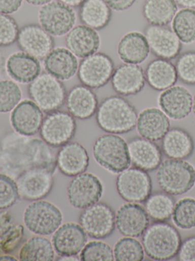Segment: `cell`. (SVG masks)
<instances>
[{"instance_id": "1", "label": "cell", "mask_w": 195, "mask_h": 261, "mask_svg": "<svg viewBox=\"0 0 195 261\" xmlns=\"http://www.w3.org/2000/svg\"><path fill=\"white\" fill-rule=\"evenodd\" d=\"M41 167L55 172L56 155L42 139L11 132L0 141V169L16 179L23 172Z\"/></svg>"}, {"instance_id": "2", "label": "cell", "mask_w": 195, "mask_h": 261, "mask_svg": "<svg viewBox=\"0 0 195 261\" xmlns=\"http://www.w3.org/2000/svg\"><path fill=\"white\" fill-rule=\"evenodd\" d=\"M136 108L121 96L106 97L99 105L96 112V121L99 127L113 134L131 132L137 126Z\"/></svg>"}, {"instance_id": "3", "label": "cell", "mask_w": 195, "mask_h": 261, "mask_svg": "<svg viewBox=\"0 0 195 261\" xmlns=\"http://www.w3.org/2000/svg\"><path fill=\"white\" fill-rule=\"evenodd\" d=\"M181 244L179 232L166 221L155 222L149 225L142 238L145 253L155 260H169L175 257Z\"/></svg>"}, {"instance_id": "4", "label": "cell", "mask_w": 195, "mask_h": 261, "mask_svg": "<svg viewBox=\"0 0 195 261\" xmlns=\"http://www.w3.org/2000/svg\"><path fill=\"white\" fill-rule=\"evenodd\" d=\"M157 169L158 185L169 195H183L195 186V168L184 160H165Z\"/></svg>"}, {"instance_id": "5", "label": "cell", "mask_w": 195, "mask_h": 261, "mask_svg": "<svg viewBox=\"0 0 195 261\" xmlns=\"http://www.w3.org/2000/svg\"><path fill=\"white\" fill-rule=\"evenodd\" d=\"M93 156L102 167L119 174L131 166L127 143L117 134H108L94 142Z\"/></svg>"}, {"instance_id": "6", "label": "cell", "mask_w": 195, "mask_h": 261, "mask_svg": "<svg viewBox=\"0 0 195 261\" xmlns=\"http://www.w3.org/2000/svg\"><path fill=\"white\" fill-rule=\"evenodd\" d=\"M28 94L43 112L49 114L63 106L67 92L60 80L49 73H43L30 82Z\"/></svg>"}, {"instance_id": "7", "label": "cell", "mask_w": 195, "mask_h": 261, "mask_svg": "<svg viewBox=\"0 0 195 261\" xmlns=\"http://www.w3.org/2000/svg\"><path fill=\"white\" fill-rule=\"evenodd\" d=\"M23 220L32 233L45 236L54 233L61 225L62 214L53 203L38 200L26 207Z\"/></svg>"}, {"instance_id": "8", "label": "cell", "mask_w": 195, "mask_h": 261, "mask_svg": "<svg viewBox=\"0 0 195 261\" xmlns=\"http://www.w3.org/2000/svg\"><path fill=\"white\" fill-rule=\"evenodd\" d=\"M76 120L66 111L49 113L43 120L40 129L41 139L51 147H61L70 143L76 132Z\"/></svg>"}, {"instance_id": "9", "label": "cell", "mask_w": 195, "mask_h": 261, "mask_svg": "<svg viewBox=\"0 0 195 261\" xmlns=\"http://www.w3.org/2000/svg\"><path fill=\"white\" fill-rule=\"evenodd\" d=\"M115 216L111 206L97 202L82 210L79 215V224L90 238L105 239L115 230Z\"/></svg>"}, {"instance_id": "10", "label": "cell", "mask_w": 195, "mask_h": 261, "mask_svg": "<svg viewBox=\"0 0 195 261\" xmlns=\"http://www.w3.org/2000/svg\"><path fill=\"white\" fill-rule=\"evenodd\" d=\"M38 20L40 25L49 34L62 37L74 28L76 16L72 7L59 1H51L41 7Z\"/></svg>"}, {"instance_id": "11", "label": "cell", "mask_w": 195, "mask_h": 261, "mask_svg": "<svg viewBox=\"0 0 195 261\" xmlns=\"http://www.w3.org/2000/svg\"><path fill=\"white\" fill-rule=\"evenodd\" d=\"M119 195L127 202H145L152 194V183L146 171L128 168L119 173L116 180Z\"/></svg>"}, {"instance_id": "12", "label": "cell", "mask_w": 195, "mask_h": 261, "mask_svg": "<svg viewBox=\"0 0 195 261\" xmlns=\"http://www.w3.org/2000/svg\"><path fill=\"white\" fill-rule=\"evenodd\" d=\"M104 187L99 177L89 172L74 176L67 187V197L75 208L83 209L99 202L103 195Z\"/></svg>"}, {"instance_id": "13", "label": "cell", "mask_w": 195, "mask_h": 261, "mask_svg": "<svg viewBox=\"0 0 195 261\" xmlns=\"http://www.w3.org/2000/svg\"><path fill=\"white\" fill-rule=\"evenodd\" d=\"M114 63L108 55L96 53L85 58L78 68V77L82 85L91 89L106 85L114 74Z\"/></svg>"}, {"instance_id": "14", "label": "cell", "mask_w": 195, "mask_h": 261, "mask_svg": "<svg viewBox=\"0 0 195 261\" xmlns=\"http://www.w3.org/2000/svg\"><path fill=\"white\" fill-rule=\"evenodd\" d=\"M54 173L50 169L41 167L23 172L15 179L19 198L28 201L46 198L53 189Z\"/></svg>"}, {"instance_id": "15", "label": "cell", "mask_w": 195, "mask_h": 261, "mask_svg": "<svg viewBox=\"0 0 195 261\" xmlns=\"http://www.w3.org/2000/svg\"><path fill=\"white\" fill-rule=\"evenodd\" d=\"M17 44L21 51L44 59L54 48V39L40 25L28 24L19 29Z\"/></svg>"}, {"instance_id": "16", "label": "cell", "mask_w": 195, "mask_h": 261, "mask_svg": "<svg viewBox=\"0 0 195 261\" xmlns=\"http://www.w3.org/2000/svg\"><path fill=\"white\" fill-rule=\"evenodd\" d=\"M150 51L158 59L172 60L178 57L182 43L173 30L167 27L149 25L145 29Z\"/></svg>"}, {"instance_id": "17", "label": "cell", "mask_w": 195, "mask_h": 261, "mask_svg": "<svg viewBox=\"0 0 195 261\" xmlns=\"http://www.w3.org/2000/svg\"><path fill=\"white\" fill-rule=\"evenodd\" d=\"M149 216L144 207L129 202L119 207L116 213V227L123 236L138 238L149 226Z\"/></svg>"}, {"instance_id": "18", "label": "cell", "mask_w": 195, "mask_h": 261, "mask_svg": "<svg viewBox=\"0 0 195 261\" xmlns=\"http://www.w3.org/2000/svg\"><path fill=\"white\" fill-rule=\"evenodd\" d=\"M158 105L169 119L183 120L192 112L193 96L187 88L174 85L161 93Z\"/></svg>"}, {"instance_id": "19", "label": "cell", "mask_w": 195, "mask_h": 261, "mask_svg": "<svg viewBox=\"0 0 195 261\" xmlns=\"http://www.w3.org/2000/svg\"><path fill=\"white\" fill-rule=\"evenodd\" d=\"M87 236L80 224L66 223L53 233V248L59 256H76L86 244Z\"/></svg>"}, {"instance_id": "20", "label": "cell", "mask_w": 195, "mask_h": 261, "mask_svg": "<svg viewBox=\"0 0 195 261\" xmlns=\"http://www.w3.org/2000/svg\"><path fill=\"white\" fill-rule=\"evenodd\" d=\"M44 114L33 100L20 102L11 114V125L15 132L32 137L40 132Z\"/></svg>"}, {"instance_id": "21", "label": "cell", "mask_w": 195, "mask_h": 261, "mask_svg": "<svg viewBox=\"0 0 195 261\" xmlns=\"http://www.w3.org/2000/svg\"><path fill=\"white\" fill-rule=\"evenodd\" d=\"M129 159L134 167L149 172L158 169L161 164V149L153 141L143 137L131 139L127 143Z\"/></svg>"}, {"instance_id": "22", "label": "cell", "mask_w": 195, "mask_h": 261, "mask_svg": "<svg viewBox=\"0 0 195 261\" xmlns=\"http://www.w3.org/2000/svg\"><path fill=\"white\" fill-rule=\"evenodd\" d=\"M89 166V155L85 148L77 142L61 146L56 154V166L61 173L74 177L83 173Z\"/></svg>"}, {"instance_id": "23", "label": "cell", "mask_w": 195, "mask_h": 261, "mask_svg": "<svg viewBox=\"0 0 195 261\" xmlns=\"http://www.w3.org/2000/svg\"><path fill=\"white\" fill-rule=\"evenodd\" d=\"M146 84L145 71L139 65L124 63L114 70L111 85L116 93L121 96H131L140 93Z\"/></svg>"}, {"instance_id": "24", "label": "cell", "mask_w": 195, "mask_h": 261, "mask_svg": "<svg viewBox=\"0 0 195 261\" xmlns=\"http://www.w3.org/2000/svg\"><path fill=\"white\" fill-rule=\"evenodd\" d=\"M136 127L140 137L151 141H158L170 129V120L161 109L146 108L138 114Z\"/></svg>"}, {"instance_id": "25", "label": "cell", "mask_w": 195, "mask_h": 261, "mask_svg": "<svg viewBox=\"0 0 195 261\" xmlns=\"http://www.w3.org/2000/svg\"><path fill=\"white\" fill-rule=\"evenodd\" d=\"M66 105L69 113L79 120L91 118L99 105L94 91L83 85H76L67 93Z\"/></svg>"}, {"instance_id": "26", "label": "cell", "mask_w": 195, "mask_h": 261, "mask_svg": "<svg viewBox=\"0 0 195 261\" xmlns=\"http://www.w3.org/2000/svg\"><path fill=\"white\" fill-rule=\"evenodd\" d=\"M66 45L75 56L85 59L98 53L101 46V38L96 30L79 25L67 35Z\"/></svg>"}, {"instance_id": "27", "label": "cell", "mask_w": 195, "mask_h": 261, "mask_svg": "<svg viewBox=\"0 0 195 261\" xmlns=\"http://www.w3.org/2000/svg\"><path fill=\"white\" fill-rule=\"evenodd\" d=\"M149 44L144 33L129 32L119 41L117 54L123 63L140 65L149 57Z\"/></svg>"}, {"instance_id": "28", "label": "cell", "mask_w": 195, "mask_h": 261, "mask_svg": "<svg viewBox=\"0 0 195 261\" xmlns=\"http://www.w3.org/2000/svg\"><path fill=\"white\" fill-rule=\"evenodd\" d=\"M6 70L9 77L20 84H30L41 74L39 60L24 51L11 55L6 62Z\"/></svg>"}, {"instance_id": "29", "label": "cell", "mask_w": 195, "mask_h": 261, "mask_svg": "<svg viewBox=\"0 0 195 261\" xmlns=\"http://www.w3.org/2000/svg\"><path fill=\"white\" fill-rule=\"evenodd\" d=\"M44 67L47 73L60 81H68L76 75L79 68L76 56L68 48H53L44 59Z\"/></svg>"}, {"instance_id": "30", "label": "cell", "mask_w": 195, "mask_h": 261, "mask_svg": "<svg viewBox=\"0 0 195 261\" xmlns=\"http://www.w3.org/2000/svg\"><path fill=\"white\" fill-rule=\"evenodd\" d=\"M193 150V138L182 128H171L161 139V151L168 158L186 160L192 155Z\"/></svg>"}, {"instance_id": "31", "label": "cell", "mask_w": 195, "mask_h": 261, "mask_svg": "<svg viewBox=\"0 0 195 261\" xmlns=\"http://www.w3.org/2000/svg\"><path fill=\"white\" fill-rule=\"evenodd\" d=\"M148 85L158 91H163L174 86L178 81L176 68L169 60L156 59L149 62L145 70Z\"/></svg>"}, {"instance_id": "32", "label": "cell", "mask_w": 195, "mask_h": 261, "mask_svg": "<svg viewBox=\"0 0 195 261\" xmlns=\"http://www.w3.org/2000/svg\"><path fill=\"white\" fill-rule=\"evenodd\" d=\"M79 15L83 25L97 31L103 30L111 22L112 10L105 0H85Z\"/></svg>"}, {"instance_id": "33", "label": "cell", "mask_w": 195, "mask_h": 261, "mask_svg": "<svg viewBox=\"0 0 195 261\" xmlns=\"http://www.w3.org/2000/svg\"><path fill=\"white\" fill-rule=\"evenodd\" d=\"M178 12L175 0H146L143 15L146 22L152 25L167 27L172 23Z\"/></svg>"}, {"instance_id": "34", "label": "cell", "mask_w": 195, "mask_h": 261, "mask_svg": "<svg viewBox=\"0 0 195 261\" xmlns=\"http://www.w3.org/2000/svg\"><path fill=\"white\" fill-rule=\"evenodd\" d=\"M54 256L53 243L41 235L32 237L26 241L19 253L21 261H52Z\"/></svg>"}, {"instance_id": "35", "label": "cell", "mask_w": 195, "mask_h": 261, "mask_svg": "<svg viewBox=\"0 0 195 261\" xmlns=\"http://www.w3.org/2000/svg\"><path fill=\"white\" fill-rule=\"evenodd\" d=\"M175 199L166 192L151 194L145 201V209L155 222H162L171 218L175 208Z\"/></svg>"}, {"instance_id": "36", "label": "cell", "mask_w": 195, "mask_h": 261, "mask_svg": "<svg viewBox=\"0 0 195 261\" xmlns=\"http://www.w3.org/2000/svg\"><path fill=\"white\" fill-rule=\"evenodd\" d=\"M172 30L181 43L190 45L195 42V10H178L172 22Z\"/></svg>"}, {"instance_id": "37", "label": "cell", "mask_w": 195, "mask_h": 261, "mask_svg": "<svg viewBox=\"0 0 195 261\" xmlns=\"http://www.w3.org/2000/svg\"><path fill=\"white\" fill-rule=\"evenodd\" d=\"M143 244L132 237L120 238L114 247V260L141 261L144 258Z\"/></svg>"}, {"instance_id": "38", "label": "cell", "mask_w": 195, "mask_h": 261, "mask_svg": "<svg viewBox=\"0 0 195 261\" xmlns=\"http://www.w3.org/2000/svg\"><path fill=\"white\" fill-rule=\"evenodd\" d=\"M172 217L178 228L190 230L195 227V198H181L175 203Z\"/></svg>"}, {"instance_id": "39", "label": "cell", "mask_w": 195, "mask_h": 261, "mask_svg": "<svg viewBox=\"0 0 195 261\" xmlns=\"http://www.w3.org/2000/svg\"><path fill=\"white\" fill-rule=\"evenodd\" d=\"M22 97L19 86L13 81L0 80V113L13 111Z\"/></svg>"}, {"instance_id": "40", "label": "cell", "mask_w": 195, "mask_h": 261, "mask_svg": "<svg viewBox=\"0 0 195 261\" xmlns=\"http://www.w3.org/2000/svg\"><path fill=\"white\" fill-rule=\"evenodd\" d=\"M79 257L82 261H113L114 250L103 241H90L80 252Z\"/></svg>"}, {"instance_id": "41", "label": "cell", "mask_w": 195, "mask_h": 261, "mask_svg": "<svg viewBox=\"0 0 195 261\" xmlns=\"http://www.w3.org/2000/svg\"><path fill=\"white\" fill-rule=\"evenodd\" d=\"M178 79L187 85H195V51L179 55L175 64Z\"/></svg>"}, {"instance_id": "42", "label": "cell", "mask_w": 195, "mask_h": 261, "mask_svg": "<svg viewBox=\"0 0 195 261\" xmlns=\"http://www.w3.org/2000/svg\"><path fill=\"white\" fill-rule=\"evenodd\" d=\"M19 198L15 179L5 173H0V210H6Z\"/></svg>"}, {"instance_id": "43", "label": "cell", "mask_w": 195, "mask_h": 261, "mask_svg": "<svg viewBox=\"0 0 195 261\" xmlns=\"http://www.w3.org/2000/svg\"><path fill=\"white\" fill-rule=\"evenodd\" d=\"M18 24L9 15L0 13V47L13 45L18 37Z\"/></svg>"}, {"instance_id": "44", "label": "cell", "mask_w": 195, "mask_h": 261, "mask_svg": "<svg viewBox=\"0 0 195 261\" xmlns=\"http://www.w3.org/2000/svg\"><path fill=\"white\" fill-rule=\"evenodd\" d=\"M24 237V227L21 224L14 225L0 241V253H11L18 248Z\"/></svg>"}, {"instance_id": "45", "label": "cell", "mask_w": 195, "mask_h": 261, "mask_svg": "<svg viewBox=\"0 0 195 261\" xmlns=\"http://www.w3.org/2000/svg\"><path fill=\"white\" fill-rule=\"evenodd\" d=\"M178 259L181 261H195V236L189 237L181 242Z\"/></svg>"}, {"instance_id": "46", "label": "cell", "mask_w": 195, "mask_h": 261, "mask_svg": "<svg viewBox=\"0 0 195 261\" xmlns=\"http://www.w3.org/2000/svg\"><path fill=\"white\" fill-rule=\"evenodd\" d=\"M23 0H0V13L11 15L21 8Z\"/></svg>"}, {"instance_id": "47", "label": "cell", "mask_w": 195, "mask_h": 261, "mask_svg": "<svg viewBox=\"0 0 195 261\" xmlns=\"http://www.w3.org/2000/svg\"><path fill=\"white\" fill-rule=\"evenodd\" d=\"M13 218L8 211L0 212V238H3L13 227Z\"/></svg>"}, {"instance_id": "48", "label": "cell", "mask_w": 195, "mask_h": 261, "mask_svg": "<svg viewBox=\"0 0 195 261\" xmlns=\"http://www.w3.org/2000/svg\"><path fill=\"white\" fill-rule=\"evenodd\" d=\"M137 0H105L110 8L116 12H123L133 7Z\"/></svg>"}, {"instance_id": "49", "label": "cell", "mask_w": 195, "mask_h": 261, "mask_svg": "<svg viewBox=\"0 0 195 261\" xmlns=\"http://www.w3.org/2000/svg\"><path fill=\"white\" fill-rule=\"evenodd\" d=\"M177 5L181 8L195 10V0H175Z\"/></svg>"}, {"instance_id": "50", "label": "cell", "mask_w": 195, "mask_h": 261, "mask_svg": "<svg viewBox=\"0 0 195 261\" xmlns=\"http://www.w3.org/2000/svg\"><path fill=\"white\" fill-rule=\"evenodd\" d=\"M58 1L73 8V7H80L85 0H58Z\"/></svg>"}, {"instance_id": "51", "label": "cell", "mask_w": 195, "mask_h": 261, "mask_svg": "<svg viewBox=\"0 0 195 261\" xmlns=\"http://www.w3.org/2000/svg\"><path fill=\"white\" fill-rule=\"evenodd\" d=\"M24 1L30 5L35 6V7H40V6L43 7V6L51 2L52 0H24Z\"/></svg>"}, {"instance_id": "52", "label": "cell", "mask_w": 195, "mask_h": 261, "mask_svg": "<svg viewBox=\"0 0 195 261\" xmlns=\"http://www.w3.org/2000/svg\"><path fill=\"white\" fill-rule=\"evenodd\" d=\"M6 59H5L4 55L0 50V80L4 74L5 69H6Z\"/></svg>"}, {"instance_id": "53", "label": "cell", "mask_w": 195, "mask_h": 261, "mask_svg": "<svg viewBox=\"0 0 195 261\" xmlns=\"http://www.w3.org/2000/svg\"><path fill=\"white\" fill-rule=\"evenodd\" d=\"M0 260H17V259L14 256L5 254L0 256Z\"/></svg>"}, {"instance_id": "54", "label": "cell", "mask_w": 195, "mask_h": 261, "mask_svg": "<svg viewBox=\"0 0 195 261\" xmlns=\"http://www.w3.org/2000/svg\"><path fill=\"white\" fill-rule=\"evenodd\" d=\"M192 112L195 117V95L193 97V106H192Z\"/></svg>"}]
</instances>
